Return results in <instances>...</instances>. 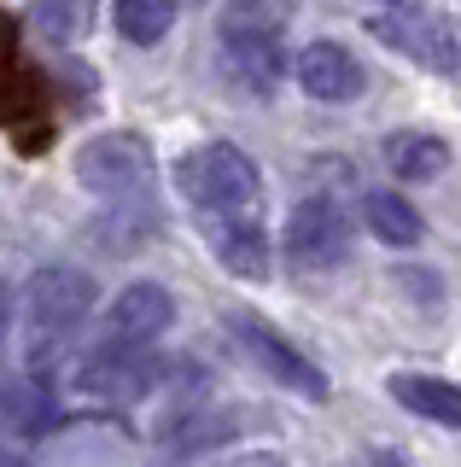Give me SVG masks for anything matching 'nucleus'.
I'll use <instances>...</instances> for the list:
<instances>
[{
  "label": "nucleus",
  "mask_w": 461,
  "mask_h": 467,
  "mask_svg": "<svg viewBox=\"0 0 461 467\" xmlns=\"http://www.w3.org/2000/svg\"><path fill=\"white\" fill-rule=\"evenodd\" d=\"M216 467H286V456H275V450H240V456H222Z\"/></svg>",
  "instance_id": "nucleus-18"
},
{
  "label": "nucleus",
  "mask_w": 461,
  "mask_h": 467,
  "mask_svg": "<svg viewBox=\"0 0 461 467\" xmlns=\"http://www.w3.org/2000/svg\"><path fill=\"white\" fill-rule=\"evenodd\" d=\"M385 164L403 182H438L450 170V140L432 129H397V135H385Z\"/></svg>",
  "instance_id": "nucleus-12"
},
{
  "label": "nucleus",
  "mask_w": 461,
  "mask_h": 467,
  "mask_svg": "<svg viewBox=\"0 0 461 467\" xmlns=\"http://www.w3.org/2000/svg\"><path fill=\"white\" fill-rule=\"evenodd\" d=\"M205 240L240 281H269V234L263 216H205Z\"/></svg>",
  "instance_id": "nucleus-10"
},
{
  "label": "nucleus",
  "mask_w": 461,
  "mask_h": 467,
  "mask_svg": "<svg viewBox=\"0 0 461 467\" xmlns=\"http://www.w3.org/2000/svg\"><path fill=\"white\" fill-rule=\"evenodd\" d=\"M298 88H304L310 99H322V106H351V99H363L368 70L351 47L315 41V47H304V58H298Z\"/></svg>",
  "instance_id": "nucleus-9"
},
{
  "label": "nucleus",
  "mask_w": 461,
  "mask_h": 467,
  "mask_svg": "<svg viewBox=\"0 0 461 467\" xmlns=\"http://www.w3.org/2000/svg\"><path fill=\"white\" fill-rule=\"evenodd\" d=\"M111 18H118L123 41H135V47H158V41L169 36V24H176V0H118Z\"/></svg>",
  "instance_id": "nucleus-15"
},
{
  "label": "nucleus",
  "mask_w": 461,
  "mask_h": 467,
  "mask_svg": "<svg viewBox=\"0 0 461 467\" xmlns=\"http://www.w3.org/2000/svg\"><path fill=\"white\" fill-rule=\"evenodd\" d=\"M99 18V0H30V29L53 47H77Z\"/></svg>",
  "instance_id": "nucleus-13"
},
{
  "label": "nucleus",
  "mask_w": 461,
  "mask_h": 467,
  "mask_svg": "<svg viewBox=\"0 0 461 467\" xmlns=\"http://www.w3.org/2000/svg\"><path fill=\"white\" fill-rule=\"evenodd\" d=\"M0 467H30V462H24L18 450H6V444H0Z\"/></svg>",
  "instance_id": "nucleus-20"
},
{
  "label": "nucleus",
  "mask_w": 461,
  "mask_h": 467,
  "mask_svg": "<svg viewBox=\"0 0 461 467\" xmlns=\"http://www.w3.org/2000/svg\"><path fill=\"white\" fill-rule=\"evenodd\" d=\"M385 6H397V0H385Z\"/></svg>",
  "instance_id": "nucleus-21"
},
{
  "label": "nucleus",
  "mask_w": 461,
  "mask_h": 467,
  "mask_svg": "<svg viewBox=\"0 0 461 467\" xmlns=\"http://www.w3.org/2000/svg\"><path fill=\"white\" fill-rule=\"evenodd\" d=\"M77 182L106 204H128L152 187V146L128 129H106V135L77 146Z\"/></svg>",
  "instance_id": "nucleus-3"
},
{
  "label": "nucleus",
  "mask_w": 461,
  "mask_h": 467,
  "mask_svg": "<svg viewBox=\"0 0 461 467\" xmlns=\"http://www.w3.org/2000/svg\"><path fill=\"white\" fill-rule=\"evenodd\" d=\"M228 333H234V345L246 350V357H251L269 379H275V386L292 391V398H327V374L315 368V362H310L292 339H281V333L269 327L263 316L234 310V316H228Z\"/></svg>",
  "instance_id": "nucleus-5"
},
{
  "label": "nucleus",
  "mask_w": 461,
  "mask_h": 467,
  "mask_svg": "<svg viewBox=\"0 0 461 467\" xmlns=\"http://www.w3.org/2000/svg\"><path fill=\"white\" fill-rule=\"evenodd\" d=\"M368 467H409V462H403L397 450H374V456H368Z\"/></svg>",
  "instance_id": "nucleus-19"
},
{
  "label": "nucleus",
  "mask_w": 461,
  "mask_h": 467,
  "mask_svg": "<svg viewBox=\"0 0 461 467\" xmlns=\"http://www.w3.org/2000/svg\"><path fill=\"white\" fill-rule=\"evenodd\" d=\"M368 29H374V36H380L392 53L409 58V65L432 70V77H456V70H461V41H456V29L444 24V18H432V12H397V6H385V12H374Z\"/></svg>",
  "instance_id": "nucleus-7"
},
{
  "label": "nucleus",
  "mask_w": 461,
  "mask_h": 467,
  "mask_svg": "<svg viewBox=\"0 0 461 467\" xmlns=\"http://www.w3.org/2000/svg\"><path fill=\"white\" fill-rule=\"evenodd\" d=\"M176 321V298L158 281H128L118 298L99 310V345L111 350H152Z\"/></svg>",
  "instance_id": "nucleus-6"
},
{
  "label": "nucleus",
  "mask_w": 461,
  "mask_h": 467,
  "mask_svg": "<svg viewBox=\"0 0 461 467\" xmlns=\"http://www.w3.org/2000/svg\"><path fill=\"white\" fill-rule=\"evenodd\" d=\"M176 175L199 216H263V175H257L251 152H240V146L210 140L199 152H187Z\"/></svg>",
  "instance_id": "nucleus-2"
},
{
  "label": "nucleus",
  "mask_w": 461,
  "mask_h": 467,
  "mask_svg": "<svg viewBox=\"0 0 461 467\" xmlns=\"http://www.w3.org/2000/svg\"><path fill=\"white\" fill-rule=\"evenodd\" d=\"M385 391H392L397 409H409V415L432 420V427H461V386H456V379L403 368V374L385 379Z\"/></svg>",
  "instance_id": "nucleus-11"
},
{
  "label": "nucleus",
  "mask_w": 461,
  "mask_h": 467,
  "mask_svg": "<svg viewBox=\"0 0 461 467\" xmlns=\"http://www.w3.org/2000/svg\"><path fill=\"white\" fill-rule=\"evenodd\" d=\"M228 24L240 29H286V0H228Z\"/></svg>",
  "instance_id": "nucleus-16"
},
{
  "label": "nucleus",
  "mask_w": 461,
  "mask_h": 467,
  "mask_svg": "<svg viewBox=\"0 0 461 467\" xmlns=\"http://www.w3.org/2000/svg\"><path fill=\"white\" fill-rule=\"evenodd\" d=\"M12 321H18V298H12V286L0 281V368H6V339H12Z\"/></svg>",
  "instance_id": "nucleus-17"
},
{
  "label": "nucleus",
  "mask_w": 461,
  "mask_h": 467,
  "mask_svg": "<svg viewBox=\"0 0 461 467\" xmlns=\"http://www.w3.org/2000/svg\"><path fill=\"white\" fill-rule=\"evenodd\" d=\"M363 223H368V234L380 245H415L426 234L421 211H415L403 193H385V187H374V193L363 199Z\"/></svg>",
  "instance_id": "nucleus-14"
},
{
  "label": "nucleus",
  "mask_w": 461,
  "mask_h": 467,
  "mask_svg": "<svg viewBox=\"0 0 461 467\" xmlns=\"http://www.w3.org/2000/svg\"><path fill=\"white\" fill-rule=\"evenodd\" d=\"M281 252L292 269L304 275H327L339 269L344 257H351V216L339 211V199H304L292 204V216H286V234H281Z\"/></svg>",
  "instance_id": "nucleus-4"
},
{
  "label": "nucleus",
  "mask_w": 461,
  "mask_h": 467,
  "mask_svg": "<svg viewBox=\"0 0 461 467\" xmlns=\"http://www.w3.org/2000/svg\"><path fill=\"white\" fill-rule=\"evenodd\" d=\"M94 304H99V286L88 269H70V263L36 269L30 292H24V362H30L36 379L59 374V362L88 327Z\"/></svg>",
  "instance_id": "nucleus-1"
},
{
  "label": "nucleus",
  "mask_w": 461,
  "mask_h": 467,
  "mask_svg": "<svg viewBox=\"0 0 461 467\" xmlns=\"http://www.w3.org/2000/svg\"><path fill=\"white\" fill-rule=\"evenodd\" d=\"M222 70L246 88V94H275V88L286 82L281 36H275V29H240V24H228L222 29Z\"/></svg>",
  "instance_id": "nucleus-8"
}]
</instances>
